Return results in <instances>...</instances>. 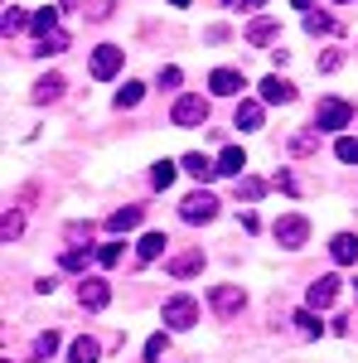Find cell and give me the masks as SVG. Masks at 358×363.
Listing matches in <instances>:
<instances>
[{"instance_id": "d590c367", "label": "cell", "mask_w": 358, "mask_h": 363, "mask_svg": "<svg viewBox=\"0 0 358 363\" xmlns=\"http://www.w3.org/2000/svg\"><path fill=\"white\" fill-rule=\"evenodd\" d=\"M276 189H281V194H301V184H296V174H291V169H276V179H272Z\"/></svg>"}, {"instance_id": "d6986e66", "label": "cell", "mask_w": 358, "mask_h": 363, "mask_svg": "<svg viewBox=\"0 0 358 363\" xmlns=\"http://www.w3.org/2000/svg\"><path fill=\"white\" fill-rule=\"evenodd\" d=\"M179 165H184V174H194V179H218V165L203 160V155H184Z\"/></svg>"}, {"instance_id": "9c48e42d", "label": "cell", "mask_w": 358, "mask_h": 363, "mask_svg": "<svg viewBox=\"0 0 358 363\" xmlns=\"http://www.w3.org/2000/svg\"><path fill=\"white\" fill-rule=\"evenodd\" d=\"M198 272H203V252H198V247L169 257V277H174V281H189V277H198Z\"/></svg>"}, {"instance_id": "e575fe53", "label": "cell", "mask_w": 358, "mask_h": 363, "mask_svg": "<svg viewBox=\"0 0 358 363\" xmlns=\"http://www.w3.org/2000/svg\"><path fill=\"white\" fill-rule=\"evenodd\" d=\"M165 344H169L165 335H150V344H145V363H160V359H165Z\"/></svg>"}, {"instance_id": "e0dca14e", "label": "cell", "mask_w": 358, "mask_h": 363, "mask_svg": "<svg viewBox=\"0 0 358 363\" xmlns=\"http://www.w3.org/2000/svg\"><path fill=\"white\" fill-rule=\"evenodd\" d=\"M330 257L334 262H358V238L354 233H339V238L330 242Z\"/></svg>"}, {"instance_id": "5b68a950", "label": "cell", "mask_w": 358, "mask_h": 363, "mask_svg": "<svg viewBox=\"0 0 358 363\" xmlns=\"http://www.w3.org/2000/svg\"><path fill=\"white\" fill-rule=\"evenodd\" d=\"M208 306L218 310L223 320H233V315H242V306H247V296H242V286H213Z\"/></svg>"}, {"instance_id": "603a6c76", "label": "cell", "mask_w": 358, "mask_h": 363, "mask_svg": "<svg viewBox=\"0 0 358 363\" xmlns=\"http://www.w3.org/2000/svg\"><path fill=\"white\" fill-rule=\"evenodd\" d=\"M54 25H58V5L34 10V20H29V29H34V34H54Z\"/></svg>"}, {"instance_id": "ba28073f", "label": "cell", "mask_w": 358, "mask_h": 363, "mask_svg": "<svg viewBox=\"0 0 358 363\" xmlns=\"http://www.w3.org/2000/svg\"><path fill=\"white\" fill-rule=\"evenodd\" d=\"M305 238H310V223H305L301 213H291V218L276 223V242H281V247H301Z\"/></svg>"}, {"instance_id": "8992f818", "label": "cell", "mask_w": 358, "mask_h": 363, "mask_svg": "<svg viewBox=\"0 0 358 363\" xmlns=\"http://www.w3.org/2000/svg\"><path fill=\"white\" fill-rule=\"evenodd\" d=\"M111 301V286L102 277H83V286H78V306L83 310H107Z\"/></svg>"}, {"instance_id": "44dd1931", "label": "cell", "mask_w": 358, "mask_h": 363, "mask_svg": "<svg viewBox=\"0 0 358 363\" xmlns=\"http://www.w3.org/2000/svg\"><path fill=\"white\" fill-rule=\"evenodd\" d=\"M165 247H169L165 233H145V238H140V247H136V257H140V262H155V257H160Z\"/></svg>"}, {"instance_id": "7a4b0ae2", "label": "cell", "mask_w": 358, "mask_h": 363, "mask_svg": "<svg viewBox=\"0 0 358 363\" xmlns=\"http://www.w3.org/2000/svg\"><path fill=\"white\" fill-rule=\"evenodd\" d=\"M165 325L169 330H194V325H198V301H194V296H169L165 301Z\"/></svg>"}, {"instance_id": "b9f144b4", "label": "cell", "mask_w": 358, "mask_h": 363, "mask_svg": "<svg viewBox=\"0 0 358 363\" xmlns=\"http://www.w3.org/2000/svg\"><path fill=\"white\" fill-rule=\"evenodd\" d=\"M257 5H262V0H242V10H257Z\"/></svg>"}, {"instance_id": "836d02e7", "label": "cell", "mask_w": 358, "mask_h": 363, "mask_svg": "<svg viewBox=\"0 0 358 363\" xmlns=\"http://www.w3.org/2000/svg\"><path fill=\"white\" fill-rule=\"evenodd\" d=\"M334 155H339L344 165H358V140H354V136H344L339 145H334Z\"/></svg>"}, {"instance_id": "8fae6325", "label": "cell", "mask_w": 358, "mask_h": 363, "mask_svg": "<svg viewBox=\"0 0 358 363\" xmlns=\"http://www.w3.org/2000/svg\"><path fill=\"white\" fill-rule=\"evenodd\" d=\"M208 87H213V92H223V97H237V92L247 87V78H242L237 68H218V73L208 78Z\"/></svg>"}, {"instance_id": "5bb4252c", "label": "cell", "mask_w": 358, "mask_h": 363, "mask_svg": "<svg viewBox=\"0 0 358 363\" xmlns=\"http://www.w3.org/2000/svg\"><path fill=\"white\" fill-rule=\"evenodd\" d=\"M63 78H58V73H49V78H39V83H34V102H39V107H44V102H58V97H63Z\"/></svg>"}, {"instance_id": "ffe728a7", "label": "cell", "mask_w": 358, "mask_h": 363, "mask_svg": "<svg viewBox=\"0 0 358 363\" xmlns=\"http://www.w3.org/2000/svg\"><path fill=\"white\" fill-rule=\"evenodd\" d=\"M242 165H247L242 145H228V150L218 155V174H242Z\"/></svg>"}, {"instance_id": "d6a6232c", "label": "cell", "mask_w": 358, "mask_h": 363, "mask_svg": "<svg viewBox=\"0 0 358 363\" xmlns=\"http://www.w3.org/2000/svg\"><path fill=\"white\" fill-rule=\"evenodd\" d=\"M20 233H25V218H20V213H5V223H0V238H5V242H15Z\"/></svg>"}, {"instance_id": "4fadbf2b", "label": "cell", "mask_w": 358, "mask_h": 363, "mask_svg": "<svg viewBox=\"0 0 358 363\" xmlns=\"http://www.w3.org/2000/svg\"><path fill=\"white\" fill-rule=\"evenodd\" d=\"M140 218H145V208H140V203H126V208H116V213L107 218V228L111 233H131Z\"/></svg>"}, {"instance_id": "7bdbcfd3", "label": "cell", "mask_w": 358, "mask_h": 363, "mask_svg": "<svg viewBox=\"0 0 358 363\" xmlns=\"http://www.w3.org/2000/svg\"><path fill=\"white\" fill-rule=\"evenodd\" d=\"M169 5H179V10H184V5H189V0H169Z\"/></svg>"}, {"instance_id": "4316f807", "label": "cell", "mask_w": 358, "mask_h": 363, "mask_svg": "<svg viewBox=\"0 0 358 363\" xmlns=\"http://www.w3.org/2000/svg\"><path fill=\"white\" fill-rule=\"evenodd\" d=\"M54 354H58V335H54V330L34 339V359H39V363H44V359H54Z\"/></svg>"}, {"instance_id": "ac0fdd59", "label": "cell", "mask_w": 358, "mask_h": 363, "mask_svg": "<svg viewBox=\"0 0 358 363\" xmlns=\"http://www.w3.org/2000/svg\"><path fill=\"white\" fill-rule=\"evenodd\" d=\"M237 131H257L262 126V102H237Z\"/></svg>"}, {"instance_id": "83f0119b", "label": "cell", "mask_w": 358, "mask_h": 363, "mask_svg": "<svg viewBox=\"0 0 358 363\" xmlns=\"http://www.w3.org/2000/svg\"><path fill=\"white\" fill-rule=\"evenodd\" d=\"M174 174H179V169L169 165V160H160V165L150 169V184H155V189H169V184H174Z\"/></svg>"}, {"instance_id": "8d00e7d4", "label": "cell", "mask_w": 358, "mask_h": 363, "mask_svg": "<svg viewBox=\"0 0 358 363\" xmlns=\"http://www.w3.org/2000/svg\"><path fill=\"white\" fill-rule=\"evenodd\" d=\"M97 262H102V267H116V262H121V242H102V247H97Z\"/></svg>"}, {"instance_id": "3957f363", "label": "cell", "mask_w": 358, "mask_h": 363, "mask_svg": "<svg viewBox=\"0 0 358 363\" xmlns=\"http://www.w3.org/2000/svg\"><path fill=\"white\" fill-rule=\"evenodd\" d=\"M174 126H203V121H208V102H203V97H194V92H184V97H179V102H174Z\"/></svg>"}, {"instance_id": "ab89813d", "label": "cell", "mask_w": 358, "mask_h": 363, "mask_svg": "<svg viewBox=\"0 0 358 363\" xmlns=\"http://www.w3.org/2000/svg\"><path fill=\"white\" fill-rule=\"evenodd\" d=\"M68 238H73V242H83V238H92V223H73V228H68Z\"/></svg>"}, {"instance_id": "2e32d148", "label": "cell", "mask_w": 358, "mask_h": 363, "mask_svg": "<svg viewBox=\"0 0 358 363\" xmlns=\"http://www.w3.org/2000/svg\"><path fill=\"white\" fill-rule=\"evenodd\" d=\"M97 359H102V344H97V339H73L68 363H97Z\"/></svg>"}, {"instance_id": "52a82bcc", "label": "cell", "mask_w": 358, "mask_h": 363, "mask_svg": "<svg viewBox=\"0 0 358 363\" xmlns=\"http://www.w3.org/2000/svg\"><path fill=\"white\" fill-rule=\"evenodd\" d=\"M121 73V49L116 44H97L92 49V78H116Z\"/></svg>"}, {"instance_id": "f546056e", "label": "cell", "mask_w": 358, "mask_h": 363, "mask_svg": "<svg viewBox=\"0 0 358 363\" xmlns=\"http://www.w3.org/2000/svg\"><path fill=\"white\" fill-rule=\"evenodd\" d=\"M140 97H145V87H140V83H126V87H121V92H116V107L126 112V107H136Z\"/></svg>"}, {"instance_id": "f6af8a7d", "label": "cell", "mask_w": 358, "mask_h": 363, "mask_svg": "<svg viewBox=\"0 0 358 363\" xmlns=\"http://www.w3.org/2000/svg\"><path fill=\"white\" fill-rule=\"evenodd\" d=\"M5 363H10V359H5Z\"/></svg>"}, {"instance_id": "60d3db41", "label": "cell", "mask_w": 358, "mask_h": 363, "mask_svg": "<svg viewBox=\"0 0 358 363\" xmlns=\"http://www.w3.org/2000/svg\"><path fill=\"white\" fill-rule=\"evenodd\" d=\"M291 5H296V10H310V5H315V0H291Z\"/></svg>"}, {"instance_id": "ee69618b", "label": "cell", "mask_w": 358, "mask_h": 363, "mask_svg": "<svg viewBox=\"0 0 358 363\" xmlns=\"http://www.w3.org/2000/svg\"><path fill=\"white\" fill-rule=\"evenodd\" d=\"M354 296H358V281H354Z\"/></svg>"}, {"instance_id": "30bf717a", "label": "cell", "mask_w": 358, "mask_h": 363, "mask_svg": "<svg viewBox=\"0 0 358 363\" xmlns=\"http://www.w3.org/2000/svg\"><path fill=\"white\" fill-rule=\"evenodd\" d=\"M262 102H272V107L296 102V83H286V78H262Z\"/></svg>"}, {"instance_id": "7c38bea8", "label": "cell", "mask_w": 358, "mask_h": 363, "mask_svg": "<svg viewBox=\"0 0 358 363\" xmlns=\"http://www.w3.org/2000/svg\"><path fill=\"white\" fill-rule=\"evenodd\" d=\"M334 296H339V277H320L310 286V310H330Z\"/></svg>"}, {"instance_id": "1f68e13d", "label": "cell", "mask_w": 358, "mask_h": 363, "mask_svg": "<svg viewBox=\"0 0 358 363\" xmlns=\"http://www.w3.org/2000/svg\"><path fill=\"white\" fill-rule=\"evenodd\" d=\"M305 29H310V34H334V29H339V20H334V15H310V20H305Z\"/></svg>"}, {"instance_id": "cb8c5ba5", "label": "cell", "mask_w": 358, "mask_h": 363, "mask_svg": "<svg viewBox=\"0 0 358 363\" xmlns=\"http://www.w3.org/2000/svg\"><path fill=\"white\" fill-rule=\"evenodd\" d=\"M63 49H68V34L54 29V34H39V49L34 54H63Z\"/></svg>"}, {"instance_id": "9a60e30c", "label": "cell", "mask_w": 358, "mask_h": 363, "mask_svg": "<svg viewBox=\"0 0 358 363\" xmlns=\"http://www.w3.org/2000/svg\"><path fill=\"white\" fill-rule=\"evenodd\" d=\"M29 20H34L29 10H20V5H5V15H0V29H5V39H10V34H20V29H29Z\"/></svg>"}, {"instance_id": "484cf974", "label": "cell", "mask_w": 358, "mask_h": 363, "mask_svg": "<svg viewBox=\"0 0 358 363\" xmlns=\"http://www.w3.org/2000/svg\"><path fill=\"white\" fill-rule=\"evenodd\" d=\"M296 330H301L305 339H320V315H315V310H301V315H296Z\"/></svg>"}, {"instance_id": "4dcf8cb0", "label": "cell", "mask_w": 358, "mask_h": 363, "mask_svg": "<svg viewBox=\"0 0 358 363\" xmlns=\"http://www.w3.org/2000/svg\"><path fill=\"white\" fill-rule=\"evenodd\" d=\"M87 252H92V247H68V252H63V272H83Z\"/></svg>"}, {"instance_id": "6da1fadb", "label": "cell", "mask_w": 358, "mask_h": 363, "mask_svg": "<svg viewBox=\"0 0 358 363\" xmlns=\"http://www.w3.org/2000/svg\"><path fill=\"white\" fill-rule=\"evenodd\" d=\"M349 121H354V107L339 102V97H325V102L315 107V126H320V131H344Z\"/></svg>"}, {"instance_id": "277c9868", "label": "cell", "mask_w": 358, "mask_h": 363, "mask_svg": "<svg viewBox=\"0 0 358 363\" xmlns=\"http://www.w3.org/2000/svg\"><path fill=\"white\" fill-rule=\"evenodd\" d=\"M213 213H218V199L203 194V189H198V194H189L184 203H179V218H184V223H208Z\"/></svg>"}, {"instance_id": "d4e9b609", "label": "cell", "mask_w": 358, "mask_h": 363, "mask_svg": "<svg viewBox=\"0 0 358 363\" xmlns=\"http://www.w3.org/2000/svg\"><path fill=\"white\" fill-rule=\"evenodd\" d=\"M262 194H267V184H262V179H252V174H242V179H237V199H247V203H257Z\"/></svg>"}, {"instance_id": "f1b7e54d", "label": "cell", "mask_w": 358, "mask_h": 363, "mask_svg": "<svg viewBox=\"0 0 358 363\" xmlns=\"http://www.w3.org/2000/svg\"><path fill=\"white\" fill-rule=\"evenodd\" d=\"M291 150H296V155H310V150H320V136H315V131H296V136H291Z\"/></svg>"}, {"instance_id": "74e56055", "label": "cell", "mask_w": 358, "mask_h": 363, "mask_svg": "<svg viewBox=\"0 0 358 363\" xmlns=\"http://www.w3.org/2000/svg\"><path fill=\"white\" fill-rule=\"evenodd\" d=\"M339 63H344V49H330V54L320 58V73H339Z\"/></svg>"}, {"instance_id": "f35d334b", "label": "cell", "mask_w": 358, "mask_h": 363, "mask_svg": "<svg viewBox=\"0 0 358 363\" xmlns=\"http://www.w3.org/2000/svg\"><path fill=\"white\" fill-rule=\"evenodd\" d=\"M184 83V73L179 68H160V87H179Z\"/></svg>"}, {"instance_id": "7402d4cb", "label": "cell", "mask_w": 358, "mask_h": 363, "mask_svg": "<svg viewBox=\"0 0 358 363\" xmlns=\"http://www.w3.org/2000/svg\"><path fill=\"white\" fill-rule=\"evenodd\" d=\"M276 34H281V25H276V20H252V25H247V39H252V44H272Z\"/></svg>"}]
</instances>
